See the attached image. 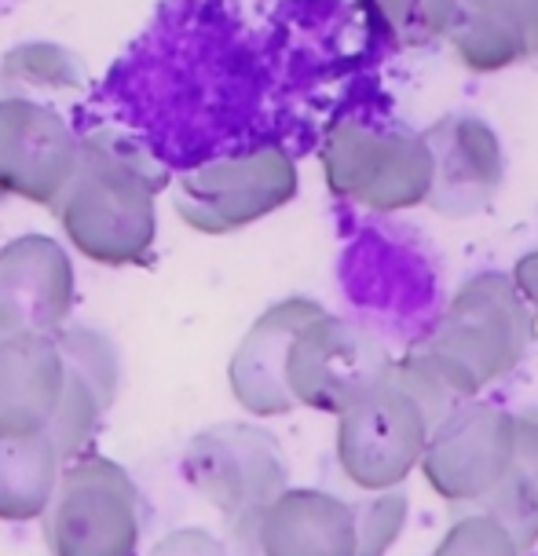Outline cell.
Returning a JSON list of instances; mask_svg holds the SVG:
<instances>
[{
	"instance_id": "15",
	"label": "cell",
	"mask_w": 538,
	"mask_h": 556,
	"mask_svg": "<svg viewBox=\"0 0 538 556\" xmlns=\"http://www.w3.org/2000/svg\"><path fill=\"white\" fill-rule=\"evenodd\" d=\"M318 312L323 304L308 301V296L278 301L249 326L242 344L235 348L227 381H232L235 400L253 417H278L297 406L286 389V348H290L293 333Z\"/></svg>"
},
{
	"instance_id": "12",
	"label": "cell",
	"mask_w": 538,
	"mask_h": 556,
	"mask_svg": "<svg viewBox=\"0 0 538 556\" xmlns=\"http://www.w3.org/2000/svg\"><path fill=\"white\" fill-rule=\"evenodd\" d=\"M74 307V264L63 242L18 235L0 245V337L55 333Z\"/></svg>"
},
{
	"instance_id": "4",
	"label": "cell",
	"mask_w": 538,
	"mask_h": 556,
	"mask_svg": "<svg viewBox=\"0 0 538 556\" xmlns=\"http://www.w3.org/2000/svg\"><path fill=\"white\" fill-rule=\"evenodd\" d=\"M326 184L337 198L374 213H400L428 198L433 154L422 132L406 125L377 122L371 114H348L318 139Z\"/></svg>"
},
{
	"instance_id": "5",
	"label": "cell",
	"mask_w": 538,
	"mask_h": 556,
	"mask_svg": "<svg viewBox=\"0 0 538 556\" xmlns=\"http://www.w3.org/2000/svg\"><path fill=\"white\" fill-rule=\"evenodd\" d=\"M41 520L52 556H136L143 498L117 462L82 454L59 469Z\"/></svg>"
},
{
	"instance_id": "19",
	"label": "cell",
	"mask_w": 538,
	"mask_h": 556,
	"mask_svg": "<svg viewBox=\"0 0 538 556\" xmlns=\"http://www.w3.org/2000/svg\"><path fill=\"white\" fill-rule=\"evenodd\" d=\"M59 462L52 440L34 435H0V520L23 523L48 509L59 480Z\"/></svg>"
},
{
	"instance_id": "6",
	"label": "cell",
	"mask_w": 538,
	"mask_h": 556,
	"mask_svg": "<svg viewBox=\"0 0 538 556\" xmlns=\"http://www.w3.org/2000/svg\"><path fill=\"white\" fill-rule=\"evenodd\" d=\"M173 187V208L191 231L232 235L297 198L301 176L286 147H253L187 168Z\"/></svg>"
},
{
	"instance_id": "20",
	"label": "cell",
	"mask_w": 538,
	"mask_h": 556,
	"mask_svg": "<svg viewBox=\"0 0 538 556\" xmlns=\"http://www.w3.org/2000/svg\"><path fill=\"white\" fill-rule=\"evenodd\" d=\"M0 85L8 96L29 99L37 92H77L85 85V70L82 59L63 45L26 41L0 59Z\"/></svg>"
},
{
	"instance_id": "1",
	"label": "cell",
	"mask_w": 538,
	"mask_h": 556,
	"mask_svg": "<svg viewBox=\"0 0 538 556\" xmlns=\"http://www.w3.org/2000/svg\"><path fill=\"white\" fill-rule=\"evenodd\" d=\"M173 184L165 162L117 128L77 136V168L52 213L70 250L103 267L147 264L158 238V194Z\"/></svg>"
},
{
	"instance_id": "8",
	"label": "cell",
	"mask_w": 538,
	"mask_h": 556,
	"mask_svg": "<svg viewBox=\"0 0 538 556\" xmlns=\"http://www.w3.org/2000/svg\"><path fill=\"white\" fill-rule=\"evenodd\" d=\"M392 355L366 323L318 312L286 348V389L293 403L341 414L385 381Z\"/></svg>"
},
{
	"instance_id": "23",
	"label": "cell",
	"mask_w": 538,
	"mask_h": 556,
	"mask_svg": "<svg viewBox=\"0 0 538 556\" xmlns=\"http://www.w3.org/2000/svg\"><path fill=\"white\" fill-rule=\"evenodd\" d=\"M388 48H422L443 37L447 0H363Z\"/></svg>"
},
{
	"instance_id": "25",
	"label": "cell",
	"mask_w": 538,
	"mask_h": 556,
	"mask_svg": "<svg viewBox=\"0 0 538 556\" xmlns=\"http://www.w3.org/2000/svg\"><path fill=\"white\" fill-rule=\"evenodd\" d=\"M355 513H359V556H385L388 545L400 534L403 516H406L403 486L381 491L377 502H359Z\"/></svg>"
},
{
	"instance_id": "22",
	"label": "cell",
	"mask_w": 538,
	"mask_h": 556,
	"mask_svg": "<svg viewBox=\"0 0 538 556\" xmlns=\"http://www.w3.org/2000/svg\"><path fill=\"white\" fill-rule=\"evenodd\" d=\"M103 414H107L103 400H99V395L88 389V381H85L82 374L66 366L63 395H59V406H55L52 421H48V429H45V435L55 446L59 462L66 465V462H74V458H82V454H88V443L96 440Z\"/></svg>"
},
{
	"instance_id": "9",
	"label": "cell",
	"mask_w": 538,
	"mask_h": 556,
	"mask_svg": "<svg viewBox=\"0 0 538 556\" xmlns=\"http://www.w3.org/2000/svg\"><path fill=\"white\" fill-rule=\"evenodd\" d=\"M179 472L232 523L253 520L290 483L283 443L261 425L246 421L209 425L198 432L187 443Z\"/></svg>"
},
{
	"instance_id": "11",
	"label": "cell",
	"mask_w": 538,
	"mask_h": 556,
	"mask_svg": "<svg viewBox=\"0 0 538 556\" xmlns=\"http://www.w3.org/2000/svg\"><path fill=\"white\" fill-rule=\"evenodd\" d=\"M77 168V136L55 106L0 99V194L52 208Z\"/></svg>"
},
{
	"instance_id": "26",
	"label": "cell",
	"mask_w": 538,
	"mask_h": 556,
	"mask_svg": "<svg viewBox=\"0 0 538 556\" xmlns=\"http://www.w3.org/2000/svg\"><path fill=\"white\" fill-rule=\"evenodd\" d=\"M151 556H232L227 545L209 534L202 528H179V531H168L162 542H154Z\"/></svg>"
},
{
	"instance_id": "21",
	"label": "cell",
	"mask_w": 538,
	"mask_h": 556,
	"mask_svg": "<svg viewBox=\"0 0 538 556\" xmlns=\"http://www.w3.org/2000/svg\"><path fill=\"white\" fill-rule=\"evenodd\" d=\"M52 337L59 344L63 363L70 370L82 374L88 381V389L103 400L107 410H111L114 395L122 389V355H117V344L103 330H92V326H85V323L59 326Z\"/></svg>"
},
{
	"instance_id": "18",
	"label": "cell",
	"mask_w": 538,
	"mask_h": 556,
	"mask_svg": "<svg viewBox=\"0 0 538 556\" xmlns=\"http://www.w3.org/2000/svg\"><path fill=\"white\" fill-rule=\"evenodd\" d=\"M470 513L495 516L521 553L538 542V414H516L510 472L491 494L473 502Z\"/></svg>"
},
{
	"instance_id": "14",
	"label": "cell",
	"mask_w": 538,
	"mask_h": 556,
	"mask_svg": "<svg viewBox=\"0 0 538 556\" xmlns=\"http://www.w3.org/2000/svg\"><path fill=\"white\" fill-rule=\"evenodd\" d=\"M235 528L253 542L257 556H359L355 505L315 486H286Z\"/></svg>"
},
{
	"instance_id": "17",
	"label": "cell",
	"mask_w": 538,
	"mask_h": 556,
	"mask_svg": "<svg viewBox=\"0 0 538 556\" xmlns=\"http://www.w3.org/2000/svg\"><path fill=\"white\" fill-rule=\"evenodd\" d=\"M63 355L52 333L0 337V435H34L63 395Z\"/></svg>"
},
{
	"instance_id": "3",
	"label": "cell",
	"mask_w": 538,
	"mask_h": 556,
	"mask_svg": "<svg viewBox=\"0 0 538 556\" xmlns=\"http://www.w3.org/2000/svg\"><path fill=\"white\" fill-rule=\"evenodd\" d=\"M341 282L374 333H396L406 344H414L440 315L433 256L411 231L388 220L355 227L341 256Z\"/></svg>"
},
{
	"instance_id": "7",
	"label": "cell",
	"mask_w": 538,
	"mask_h": 556,
	"mask_svg": "<svg viewBox=\"0 0 538 556\" xmlns=\"http://www.w3.org/2000/svg\"><path fill=\"white\" fill-rule=\"evenodd\" d=\"M337 465L359 491L400 486L436 429V414L388 366L385 381L337 414Z\"/></svg>"
},
{
	"instance_id": "24",
	"label": "cell",
	"mask_w": 538,
	"mask_h": 556,
	"mask_svg": "<svg viewBox=\"0 0 538 556\" xmlns=\"http://www.w3.org/2000/svg\"><path fill=\"white\" fill-rule=\"evenodd\" d=\"M436 556H521L502 523L487 513H470L451 523Z\"/></svg>"
},
{
	"instance_id": "13",
	"label": "cell",
	"mask_w": 538,
	"mask_h": 556,
	"mask_svg": "<svg viewBox=\"0 0 538 556\" xmlns=\"http://www.w3.org/2000/svg\"><path fill=\"white\" fill-rule=\"evenodd\" d=\"M425 136L433 154V187H428V208L440 216L480 213L502 187L505 157L495 128L473 114H443Z\"/></svg>"
},
{
	"instance_id": "2",
	"label": "cell",
	"mask_w": 538,
	"mask_h": 556,
	"mask_svg": "<svg viewBox=\"0 0 538 556\" xmlns=\"http://www.w3.org/2000/svg\"><path fill=\"white\" fill-rule=\"evenodd\" d=\"M535 341V312L527 307L513 278L487 271L476 275L436 323L406 344V355L428 366L458 400H476L484 384L498 381Z\"/></svg>"
},
{
	"instance_id": "16",
	"label": "cell",
	"mask_w": 538,
	"mask_h": 556,
	"mask_svg": "<svg viewBox=\"0 0 538 556\" xmlns=\"http://www.w3.org/2000/svg\"><path fill=\"white\" fill-rule=\"evenodd\" d=\"M473 74L538 55V0H447L443 37Z\"/></svg>"
},
{
	"instance_id": "27",
	"label": "cell",
	"mask_w": 538,
	"mask_h": 556,
	"mask_svg": "<svg viewBox=\"0 0 538 556\" xmlns=\"http://www.w3.org/2000/svg\"><path fill=\"white\" fill-rule=\"evenodd\" d=\"M510 278H513V286L521 290V296L527 301V307H531V312H538V250L521 256Z\"/></svg>"
},
{
	"instance_id": "10",
	"label": "cell",
	"mask_w": 538,
	"mask_h": 556,
	"mask_svg": "<svg viewBox=\"0 0 538 556\" xmlns=\"http://www.w3.org/2000/svg\"><path fill=\"white\" fill-rule=\"evenodd\" d=\"M516 417L498 406L465 400L436 421L422 451L428 486L451 505H473L491 494L510 472Z\"/></svg>"
}]
</instances>
